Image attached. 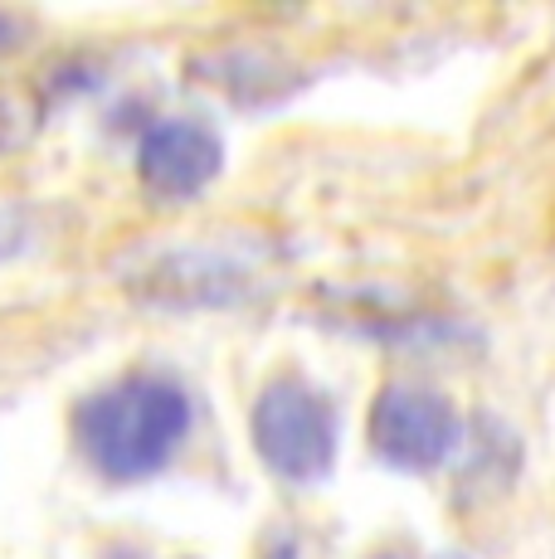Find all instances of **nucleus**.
<instances>
[{
    "label": "nucleus",
    "instance_id": "0eeeda50",
    "mask_svg": "<svg viewBox=\"0 0 555 559\" xmlns=\"http://www.w3.org/2000/svg\"><path fill=\"white\" fill-rule=\"evenodd\" d=\"M370 559H410V555H400V550H386V555H370Z\"/></svg>",
    "mask_w": 555,
    "mask_h": 559
},
{
    "label": "nucleus",
    "instance_id": "423d86ee",
    "mask_svg": "<svg viewBox=\"0 0 555 559\" xmlns=\"http://www.w3.org/2000/svg\"><path fill=\"white\" fill-rule=\"evenodd\" d=\"M5 45H15V20L0 10V49H5Z\"/></svg>",
    "mask_w": 555,
    "mask_h": 559
},
{
    "label": "nucleus",
    "instance_id": "7ed1b4c3",
    "mask_svg": "<svg viewBox=\"0 0 555 559\" xmlns=\"http://www.w3.org/2000/svg\"><path fill=\"white\" fill-rule=\"evenodd\" d=\"M370 453L394 472H434L463 443V414L429 384H386L366 414Z\"/></svg>",
    "mask_w": 555,
    "mask_h": 559
},
{
    "label": "nucleus",
    "instance_id": "f257e3e1",
    "mask_svg": "<svg viewBox=\"0 0 555 559\" xmlns=\"http://www.w3.org/2000/svg\"><path fill=\"white\" fill-rule=\"evenodd\" d=\"M190 433V394L166 374H122L83 394L73 408V443L108 481H146L176 457Z\"/></svg>",
    "mask_w": 555,
    "mask_h": 559
},
{
    "label": "nucleus",
    "instance_id": "20e7f679",
    "mask_svg": "<svg viewBox=\"0 0 555 559\" xmlns=\"http://www.w3.org/2000/svg\"><path fill=\"white\" fill-rule=\"evenodd\" d=\"M259 258H244L224 243L166 249L137 277V297L152 307H234L249 297Z\"/></svg>",
    "mask_w": 555,
    "mask_h": 559
},
{
    "label": "nucleus",
    "instance_id": "39448f33",
    "mask_svg": "<svg viewBox=\"0 0 555 559\" xmlns=\"http://www.w3.org/2000/svg\"><path fill=\"white\" fill-rule=\"evenodd\" d=\"M224 170V136L200 117H156L137 142V176L156 200H196Z\"/></svg>",
    "mask_w": 555,
    "mask_h": 559
},
{
    "label": "nucleus",
    "instance_id": "f03ea898",
    "mask_svg": "<svg viewBox=\"0 0 555 559\" xmlns=\"http://www.w3.org/2000/svg\"><path fill=\"white\" fill-rule=\"evenodd\" d=\"M249 438L259 462L293 487L327 481L341 453V414L317 384L283 374L259 390L249 408Z\"/></svg>",
    "mask_w": 555,
    "mask_h": 559
}]
</instances>
